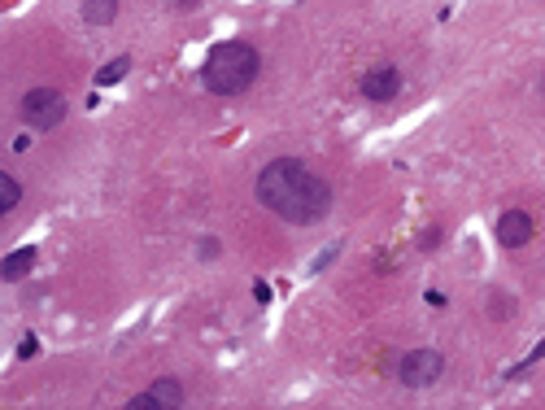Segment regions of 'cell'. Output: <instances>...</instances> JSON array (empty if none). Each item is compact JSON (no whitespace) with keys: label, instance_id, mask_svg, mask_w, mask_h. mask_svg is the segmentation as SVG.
<instances>
[{"label":"cell","instance_id":"ba28073f","mask_svg":"<svg viewBox=\"0 0 545 410\" xmlns=\"http://www.w3.org/2000/svg\"><path fill=\"white\" fill-rule=\"evenodd\" d=\"M118 18V0H88L84 5V22L88 26H109Z\"/></svg>","mask_w":545,"mask_h":410},{"label":"cell","instance_id":"6da1fadb","mask_svg":"<svg viewBox=\"0 0 545 410\" xmlns=\"http://www.w3.org/2000/svg\"><path fill=\"white\" fill-rule=\"evenodd\" d=\"M258 201L279 214L284 223L297 227H315L323 223V214L332 210V188L327 179H319L306 161L297 157H275L267 171L258 175Z\"/></svg>","mask_w":545,"mask_h":410},{"label":"cell","instance_id":"8fae6325","mask_svg":"<svg viewBox=\"0 0 545 410\" xmlns=\"http://www.w3.org/2000/svg\"><path fill=\"white\" fill-rule=\"evenodd\" d=\"M18 201H22V184H18V179H13V175L5 171V175H0V205H5V210H13Z\"/></svg>","mask_w":545,"mask_h":410},{"label":"cell","instance_id":"30bf717a","mask_svg":"<svg viewBox=\"0 0 545 410\" xmlns=\"http://www.w3.org/2000/svg\"><path fill=\"white\" fill-rule=\"evenodd\" d=\"M127 70H131V57H113V61H105L101 70H96V84H101V88H113Z\"/></svg>","mask_w":545,"mask_h":410},{"label":"cell","instance_id":"5b68a950","mask_svg":"<svg viewBox=\"0 0 545 410\" xmlns=\"http://www.w3.org/2000/svg\"><path fill=\"white\" fill-rule=\"evenodd\" d=\"M175 406H184V384L179 380H157L148 393L127 402V410H175Z\"/></svg>","mask_w":545,"mask_h":410},{"label":"cell","instance_id":"277c9868","mask_svg":"<svg viewBox=\"0 0 545 410\" xmlns=\"http://www.w3.org/2000/svg\"><path fill=\"white\" fill-rule=\"evenodd\" d=\"M441 371H445V354H436V349H415V354H406L402 363H397V380H402L406 388H427V384L441 380Z\"/></svg>","mask_w":545,"mask_h":410},{"label":"cell","instance_id":"52a82bcc","mask_svg":"<svg viewBox=\"0 0 545 410\" xmlns=\"http://www.w3.org/2000/svg\"><path fill=\"white\" fill-rule=\"evenodd\" d=\"M498 240L506 244V249L528 244L532 240V214H528V210H506V214L498 219Z\"/></svg>","mask_w":545,"mask_h":410},{"label":"cell","instance_id":"4fadbf2b","mask_svg":"<svg viewBox=\"0 0 545 410\" xmlns=\"http://www.w3.org/2000/svg\"><path fill=\"white\" fill-rule=\"evenodd\" d=\"M332 258H336V249H323V253L315 258V271H323V267H327V262H332Z\"/></svg>","mask_w":545,"mask_h":410},{"label":"cell","instance_id":"7a4b0ae2","mask_svg":"<svg viewBox=\"0 0 545 410\" xmlns=\"http://www.w3.org/2000/svg\"><path fill=\"white\" fill-rule=\"evenodd\" d=\"M258 70H262L258 48L244 44V40H227V44H219V48L205 57L201 84H205V92H214V96H240V92L258 79Z\"/></svg>","mask_w":545,"mask_h":410},{"label":"cell","instance_id":"7c38bea8","mask_svg":"<svg viewBox=\"0 0 545 410\" xmlns=\"http://www.w3.org/2000/svg\"><path fill=\"white\" fill-rule=\"evenodd\" d=\"M35 349H40V340H35V336H22V345H18V358H35Z\"/></svg>","mask_w":545,"mask_h":410},{"label":"cell","instance_id":"3957f363","mask_svg":"<svg viewBox=\"0 0 545 410\" xmlns=\"http://www.w3.org/2000/svg\"><path fill=\"white\" fill-rule=\"evenodd\" d=\"M22 118H26V127H35V131H53L65 118V96L57 88H31L22 96Z\"/></svg>","mask_w":545,"mask_h":410},{"label":"cell","instance_id":"8992f818","mask_svg":"<svg viewBox=\"0 0 545 410\" xmlns=\"http://www.w3.org/2000/svg\"><path fill=\"white\" fill-rule=\"evenodd\" d=\"M402 92V70L397 65H379V70L362 74V96L367 101H393Z\"/></svg>","mask_w":545,"mask_h":410},{"label":"cell","instance_id":"9c48e42d","mask_svg":"<svg viewBox=\"0 0 545 410\" xmlns=\"http://www.w3.org/2000/svg\"><path fill=\"white\" fill-rule=\"evenodd\" d=\"M35 267V249H18V253H9L5 258V280L13 284V280H22V275Z\"/></svg>","mask_w":545,"mask_h":410}]
</instances>
